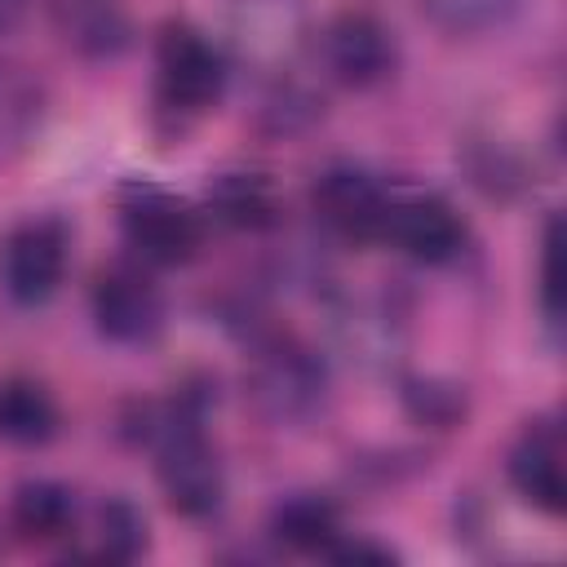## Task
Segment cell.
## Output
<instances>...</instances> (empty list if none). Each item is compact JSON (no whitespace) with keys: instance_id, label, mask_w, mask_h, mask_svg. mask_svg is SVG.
Here are the masks:
<instances>
[{"instance_id":"cell-1","label":"cell","mask_w":567,"mask_h":567,"mask_svg":"<svg viewBox=\"0 0 567 567\" xmlns=\"http://www.w3.org/2000/svg\"><path fill=\"white\" fill-rule=\"evenodd\" d=\"M155 474H159L168 505L186 518H204L221 505L226 474H221L213 443L195 425V416L177 412L164 421V430L155 434Z\"/></svg>"},{"instance_id":"cell-2","label":"cell","mask_w":567,"mask_h":567,"mask_svg":"<svg viewBox=\"0 0 567 567\" xmlns=\"http://www.w3.org/2000/svg\"><path fill=\"white\" fill-rule=\"evenodd\" d=\"M120 221H124V239L128 248L151 261V266H182L199 252L204 244V226L199 213L190 204H182L168 190L155 186H133L124 190L120 204Z\"/></svg>"},{"instance_id":"cell-3","label":"cell","mask_w":567,"mask_h":567,"mask_svg":"<svg viewBox=\"0 0 567 567\" xmlns=\"http://www.w3.org/2000/svg\"><path fill=\"white\" fill-rule=\"evenodd\" d=\"M323 390H328L323 363L306 346H297L288 337L261 346L257 359H252V368H248V394H252V403L270 421H279V425L306 421L323 403Z\"/></svg>"},{"instance_id":"cell-4","label":"cell","mask_w":567,"mask_h":567,"mask_svg":"<svg viewBox=\"0 0 567 567\" xmlns=\"http://www.w3.org/2000/svg\"><path fill=\"white\" fill-rule=\"evenodd\" d=\"M155 75H159V102L168 111L199 115L221 97L226 62L195 27L168 22L155 49Z\"/></svg>"},{"instance_id":"cell-5","label":"cell","mask_w":567,"mask_h":567,"mask_svg":"<svg viewBox=\"0 0 567 567\" xmlns=\"http://www.w3.org/2000/svg\"><path fill=\"white\" fill-rule=\"evenodd\" d=\"M66 275V226L53 217L18 221L0 239V288L18 306H44Z\"/></svg>"},{"instance_id":"cell-6","label":"cell","mask_w":567,"mask_h":567,"mask_svg":"<svg viewBox=\"0 0 567 567\" xmlns=\"http://www.w3.org/2000/svg\"><path fill=\"white\" fill-rule=\"evenodd\" d=\"M390 244H399L412 261L425 266H443L461 252L465 244V226L456 217V208L439 195H408V199H390L385 208V230Z\"/></svg>"},{"instance_id":"cell-7","label":"cell","mask_w":567,"mask_h":567,"mask_svg":"<svg viewBox=\"0 0 567 567\" xmlns=\"http://www.w3.org/2000/svg\"><path fill=\"white\" fill-rule=\"evenodd\" d=\"M93 319L111 341H146L164 323V301L137 266H111L93 284Z\"/></svg>"},{"instance_id":"cell-8","label":"cell","mask_w":567,"mask_h":567,"mask_svg":"<svg viewBox=\"0 0 567 567\" xmlns=\"http://www.w3.org/2000/svg\"><path fill=\"white\" fill-rule=\"evenodd\" d=\"M323 62L350 89L381 84L394 71V35L372 13H341L323 31Z\"/></svg>"},{"instance_id":"cell-9","label":"cell","mask_w":567,"mask_h":567,"mask_svg":"<svg viewBox=\"0 0 567 567\" xmlns=\"http://www.w3.org/2000/svg\"><path fill=\"white\" fill-rule=\"evenodd\" d=\"M315 208L319 217L346 235V239H372L385 230V208L390 195L359 168H328L315 182Z\"/></svg>"},{"instance_id":"cell-10","label":"cell","mask_w":567,"mask_h":567,"mask_svg":"<svg viewBox=\"0 0 567 567\" xmlns=\"http://www.w3.org/2000/svg\"><path fill=\"white\" fill-rule=\"evenodd\" d=\"M509 483L540 514H563L567 478H563V439L554 425H532L509 452Z\"/></svg>"},{"instance_id":"cell-11","label":"cell","mask_w":567,"mask_h":567,"mask_svg":"<svg viewBox=\"0 0 567 567\" xmlns=\"http://www.w3.org/2000/svg\"><path fill=\"white\" fill-rule=\"evenodd\" d=\"M53 22L84 58H115L128 44L124 0H53Z\"/></svg>"},{"instance_id":"cell-12","label":"cell","mask_w":567,"mask_h":567,"mask_svg":"<svg viewBox=\"0 0 567 567\" xmlns=\"http://www.w3.org/2000/svg\"><path fill=\"white\" fill-rule=\"evenodd\" d=\"M53 430H58V403L40 381H27V377L0 381V439L4 443L31 447V443L53 439Z\"/></svg>"},{"instance_id":"cell-13","label":"cell","mask_w":567,"mask_h":567,"mask_svg":"<svg viewBox=\"0 0 567 567\" xmlns=\"http://www.w3.org/2000/svg\"><path fill=\"white\" fill-rule=\"evenodd\" d=\"M40 84L18 71V66H0V164H9L40 128Z\"/></svg>"},{"instance_id":"cell-14","label":"cell","mask_w":567,"mask_h":567,"mask_svg":"<svg viewBox=\"0 0 567 567\" xmlns=\"http://www.w3.org/2000/svg\"><path fill=\"white\" fill-rule=\"evenodd\" d=\"M71 518H75V501H71V492L62 483L35 478V483H22L18 496H13V527L22 536H31V540L62 536L71 527Z\"/></svg>"},{"instance_id":"cell-15","label":"cell","mask_w":567,"mask_h":567,"mask_svg":"<svg viewBox=\"0 0 567 567\" xmlns=\"http://www.w3.org/2000/svg\"><path fill=\"white\" fill-rule=\"evenodd\" d=\"M213 208L221 221L244 226V230H261L275 221V190L266 186V177L257 173H221L208 190Z\"/></svg>"},{"instance_id":"cell-16","label":"cell","mask_w":567,"mask_h":567,"mask_svg":"<svg viewBox=\"0 0 567 567\" xmlns=\"http://www.w3.org/2000/svg\"><path fill=\"white\" fill-rule=\"evenodd\" d=\"M270 532L292 545V549H306V554H328V545L337 540V509L323 501V496H288L275 518H270Z\"/></svg>"},{"instance_id":"cell-17","label":"cell","mask_w":567,"mask_h":567,"mask_svg":"<svg viewBox=\"0 0 567 567\" xmlns=\"http://www.w3.org/2000/svg\"><path fill=\"white\" fill-rule=\"evenodd\" d=\"M146 545V518L128 501H106L97 509V554L102 558H137Z\"/></svg>"},{"instance_id":"cell-18","label":"cell","mask_w":567,"mask_h":567,"mask_svg":"<svg viewBox=\"0 0 567 567\" xmlns=\"http://www.w3.org/2000/svg\"><path fill=\"white\" fill-rule=\"evenodd\" d=\"M518 0H421V9L443 27V31H456V35H470V31H487L496 22H505L514 13Z\"/></svg>"},{"instance_id":"cell-19","label":"cell","mask_w":567,"mask_h":567,"mask_svg":"<svg viewBox=\"0 0 567 567\" xmlns=\"http://www.w3.org/2000/svg\"><path fill=\"white\" fill-rule=\"evenodd\" d=\"M554 261H558V226H549V235H545V252H540V301H545V315H549V319H558Z\"/></svg>"},{"instance_id":"cell-20","label":"cell","mask_w":567,"mask_h":567,"mask_svg":"<svg viewBox=\"0 0 567 567\" xmlns=\"http://www.w3.org/2000/svg\"><path fill=\"white\" fill-rule=\"evenodd\" d=\"M328 554H332V558H341V563H394V554H390V549L368 545V540H354V545H328Z\"/></svg>"},{"instance_id":"cell-21","label":"cell","mask_w":567,"mask_h":567,"mask_svg":"<svg viewBox=\"0 0 567 567\" xmlns=\"http://www.w3.org/2000/svg\"><path fill=\"white\" fill-rule=\"evenodd\" d=\"M22 9H27V0H0V31H9Z\"/></svg>"}]
</instances>
